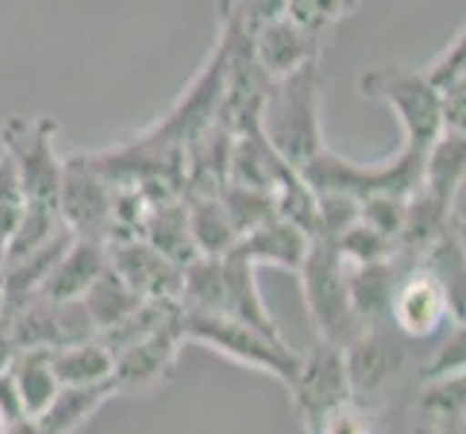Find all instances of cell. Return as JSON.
<instances>
[{
	"label": "cell",
	"mask_w": 466,
	"mask_h": 434,
	"mask_svg": "<svg viewBox=\"0 0 466 434\" xmlns=\"http://www.w3.org/2000/svg\"><path fill=\"white\" fill-rule=\"evenodd\" d=\"M56 139L58 122L50 116H9L0 127V151L12 159L24 195V215L4 249V261L21 258L67 229L58 212L64 156Z\"/></svg>",
	"instance_id": "6da1fadb"
},
{
	"label": "cell",
	"mask_w": 466,
	"mask_h": 434,
	"mask_svg": "<svg viewBox=\"0 0 466 434\" xmlns=\"http://www.w3.org/2000/svg\"><path fill=\"white\" fill-rule=\"evenodd\" d=\"M258 127L281 163L301 171L325 148L321 136V78L319 61L269 85Z\"/></svg>",
	"instance_id": "7a4b0ae2"
},
{
	"label": "cell",
	"mask_w": 466,
	"mask_h": 434,
	"mask_svg": "<svg viewBox=\"0 0 466 434\" xmlns=\"http://www.w3.org/2000/svg\"><path fill=\"white\" fill-rule=\"evenodd\" d=\"M423 151L400 145L394 156L362 166L321 148L299 174L316 195H342L353 203H362L374 195L411 197L423 183Z\"/></svg>",
	"instance_id": "3957f363"
},
{
	"label": "cell",
	"mask_w": 466,
	"mask_h": 434,
	"mask_svg": "<svg viewBox=\"0 0 466 434\" xmlns=\"http://www.w3.org/2000/svg\"><path fill=\"white\" fill-rule=\"evenodd\" d=\"M301 293L321 342L336 348L350 345L365 330L360 316L353 313L348 293V261L336 249V240L313 235L304 261L299 267Z\"/></svg>",
	"instance_id": "277c9868"
},
{
	"label": "cell",
	"mask_w": 466,
	"mask_h": 434,
	"mask_svg": "<svg viewBox=\"0 0 466 434\" xmlns=\"http://www.w3.org/2000/svg\"><path fill=\"white\" fill-rule=\"evenodd\" d=\"M180 330L186 342H203L206 348H212L240 365L258 368V371L279 377L287 389H293L301 357L287 342H272L269 336L249 328L247 321L227 313L180 308Z\"/></svg>",
	"instance_id": "5b68a950"
},
{
	"label": "cell",
	"mask_w": 466,
	"mask_h": 434,
	"mask_svg": "<svg viewBox=\"0 0 466 434\" xmlns=\"http://www.w3.org/2000/svg\"><path fill=\"white\" fill-rule=\"evenodd\" d=\"M360 93L365 99L382 102L403 127V145L414 151H429V145L443 134L441 99L420 70L409 67H374L360 76Z\"/></svg>",
	"instance_id": "8992f818"
},
{
	"label": "cell",
	"mask_w": 466,
	"mask_h": 434,
	"mask_svg": "<svg viewBox=\"0 0 466 434\" xmlns=\"http://www.w3.org/2000/svg\"><path fill=\"white\" fill-rule=\"evenodd\" d=\"M114 195L116 186H110L96 171L87 154L64 156L58 212H61V223L76 237L105 244L110 237V227H114Z\"/></svg>",
	"instance_id": "52a82bcc"
},
{
	"label": "cell",
	"mask_w": 466,
	"mask_h": 434,
	"mask_svg": "<svg viewBox=\"0 0 466 434\" xmlns=\"http://www.w3.org/2000/svg\"><path fill=\"white\" fill-rule=\"evenodd\" d=\"M0 313L6 318V330H9L15 350H24V348L58 350V348L85 342L96 336L82 298L53 301V298L35 296Z\"/></svg>",
	"instance_id": "ba28073f"
},
{
	"label": "cell",
	"mask_w": 466,
	"mask_h": 434,
	"mask_svg": "<svg viewBox=\"0 0 466 434\" xmlns=\"http://www.w3.org/2000/svg\"><path fill=\"white\" fill-rule=\"evenodd\" d=\"M183 342L186 336L180 330V308H177L163 325L114 357V377L110 379L116 385V394H142L157 389L171 374Z\"/></svg>",
	"instance_id": "9c48e42d"
},
{
	"label": "cell",
	"mask_w": 466,
	"mask_h": 434,
	"mask_svg": "<svg viewBox=\"0 0 466 434\" xmlns=\"http://www.w3.org/2000/svg\"><path fill=\"white\" fill-rule=\"evenodd\" d=\"M290 391L308 429H316L336 406L353 399L342 348L319 342L308 357L299 359V371Z\"/></svg>",
	"instance_id": "30bf717a"
},
{
	"label": "cell",
	"mask_w": 466,
	"mask_h": 434,
	"mask_svg": "<svg viewBox=\"0 0 466 434\" xmlns=\"http://www.w3.org/2000/svg\"><path fill=\"white\" fill-rule=\"evenodd\" d=\"M107 267L116 276L139 293L142 298L157 301H177L180 304L183 287V267L166 258L163 252L154 249L146 237H116L107 240Z\"/></svg>",
	"instance_id": "8fae6325"
},
{
	"label": "cell",
	"mask_w": 466,
	"mask_h": 434,
	"mask_svg": "<svg viewBox=\"0 0 466 434\" xmlns=\"http://www.w3.org/2000/svg\"><path fill=\"white\" fill-rule=\"evenodd\" d=\"M345 353V371L350 382V397L371 409L377 397L389 389L391 379L403 371L406 353L391 333H385L380 325H368L357 339L342 348Z\"/></svg>",
	"instance_id": "7c38bea8"
},
{
	"label": "cell",
	"mask_w": 466,
	"mask_h": 434,
	"mask_svg": "<svg viewBox=\"0 0 466 434\" xmlns=\"http://www.w3.org/2000/svg\"><path fill=\"white\" fill-rule=\"evenodd\" d=\"M389 316L394 318V325L400 330L414 336V339L431 336L441 328V321L446 316H452L446 287L441 284L435 272L423 264L403 267L391 293Z\"/></svg>",
	"instance_id": "4fadbf2b"
},
{
	"label": "cell",
	"mask_w": 466,
	"mask_h": 434,
	"mask_svg": "<svg viewBox=\"0 0 466 434\" xmlns=\"http://www.w3.org/2000/svg\"><path fill=\"white\" fill-rule=\"evenodd\" d=\"M249 38H252V56L269 82L319 61L321 35H313V32L299 26L287 15H279V18H272L261 29H255Z\"/></svg>",
	"instance_id": "5bb4252c"
},
{
	"label": "cell",
	"mask_w": 466,
	"mask_h": 434,
	"mask_svg": "<svg viewBox=\"0 0 466 434\" xmlns=\"http://www.w3.org/2000/svg\"><path fill=\"white\" fill-rule=\"evenodd\" d=\"M308 247H310L308 232L281 215H272L261 220L255 229H249L247 235H240L238 244L229 252L240 255V258H247L255 267L276 264V267L299 272L304 255H308Z\"/></svg>",
	"instance_id": "9a60e30c"
},
{
	"label": "cell",
	"mask_w": 466,
	"mask_h": 434,
	"mask_svg": "<svg viewBox=\"0 0 466 434\" xmlns=\"http://www.w3.org/2000/svg\"><path fill=\"white\" fill-rule=\"evenodd\" d=\"M220 264H223V313L247 321L249 328L261 330L272 342H284L276 318L267 310V304L258 293V284H255V264H249L235 252L223 255Z\"/></svg>",
	"instance_id": "2e32d148"
},
{
	"label": "cell",
	"mask_w": 466,
	"mask_h": 434,
	"mask_svg": "<svg viewBox=\"0 0 466 434\" xmlns=\"http://www.w3.org/2000/svg\"><path fill=\"white\" fill-rule=\"evenodd\" d=\"M107 269V249L99 240L73 237L67 252L50 269V276L41 284L44 298L53 301H76L87 293V287Z\"/></svg>",
	"instance_id": "e0dca14e"
},
{
	"label": "cell",
	"mask_w": 466,
	"mask_h": 434,
	"mask_svg": "<svg viewBox=\"0 0 466 434\" xmlns=\"http://www.w3.org/2000/svg\"><path fill=\"white\" fill-rule=\"evenodd\" d=\"M114 394V379L93 385H61L50 406L35 417L38 434H76Z\"/></svg>",
	"instance_id": "ac0fdd59"
},
{
	"label": "cell",
	"mask_w": 466,
	"mask_h": 434,
	"mask_svg": "<svg viewBox=\"0 0 466 434\" xmlns=\"http://www.w3.org/2000/svg\"><path fill=\"white\" fill-rule=\"evenodd\" d=\"M463 374L429 379L414 403L411 434H463Z\"/></svg>",
	"instance_id": "d6986e66"
},
{
	"label": "cell",
	"mask_w": 466,
	"mask_h": 434,
	"mask_svg": "<svg viewBox=\"0 0 466 434\" xmlns=\"http://www.w3.org/2000/svg\"><path fill=\"white\" fill-rule=\"evenodd\" d=\"M400 272H403V264L397 258L377 264H348L350 304L365 328L380 325V318L389 316V304Z\"/></svg>",
	"instance_id": "ffe728a7"
},
{
	"label": "cell",
	"mask_w": 466,
	"mask_h": 434,
	"mask_svg": "<svg viewBox=\"0 0 466 434\" xmlns=\"http://www.w3.org/2000/svg\"><path fill=\"white\" fill-rule=\"evenodd\" d=\"M9 374H12L15 385H18L21 406L29 420H35L61 389L53 368H50V350L46 348L15 350L9 359Z\"/></svg>",
	"instance_id": "44dd1931"
},
{
	"label": "cell",
	"mask_w": 466,
	"mask_h": 434,
	"mask_svg": "<svg viewBox=\"0 0 466 434\" xmlns=\"http://www.w3.org/2000/svg\"><path fill=\"white\" fill-rule=\"evenodd\" d=\"M188 208V229L203 258H223L235 244L238 235L227 217L218 195H188L183 197Z\"/></svg>",
	"instance_id": "7402d4cb"
},
{
	"label": "cell",
	"mask_w": 466,
	"mask_h": 434,
	"mask_svg": "<svg viewBox=\"0 0 466 434\" xmlns=\"http://www.w3.org/2000/svg\"><path fill=\"white\" fill-rule=\"evenodd\" d=\"M50 368L58 385H93L114 377V357L96 339L50 350Z\"/></svg>",
	"instance_id": "603a6c76"
},
{
	"label": "cell",
	"mask_w": 466,
	"mask_h": 434,
	"mask_svg": "<svg viewBox=\"0 0 466 434\" xmlns=\"http://www.w3.org/2000/svg\"><path fill=\"white\" fill-rule=\"evenodd\" d=\"M142 301L146 298L134 293V289L127 287L110 267L87 287V293L82 296V304H85L87 318L96 333L119 325V321L125 316H131Z\"/></svg>",
	"instance_id": "cb8c5ba5"
},
{
	"label": "cell",
	"mask_w": 466,
	"mask_h": 434,
	"mask_svg": "<svg viewBox=\"0 0 466 434\" xmlns=\"http://www.w3.org/2000/svg\"><path fill=\"white\" fill-rule=\"evenodd\" d=\"M336 249H339V255L348 264H377V261H391L397 255L394 240L377 232L374 227H368L360 217L336 237Z\"/></svg>",
	"instance_id": "d4e9b609"
},
{
	"label": "cell",
	"mask_w": 466,
	"mask_h": 434,
	"mask_svg": "<svg viewBox=\"0 0 466 434\" xmlns=\"http://www.w3.org/2000/svg\"><path fill=\"white\" fill-rule=\"evenodd\" d=\"M353 9H360L357 0H284L287 18L313 35H325L336 21H342Z\"/></svg>",
	"instance_id": "484cf974"
},
{
	"label": "cell",
	"mask_w": 466,
	"mask_h": 434,
	"mask_svg": "<svg viewBox=\"0 0 466 434\" xmlns=\"http://www.w3.org/2000/svg\"><path fill=\"white\" fill-rule=\"evenodd\" d=\"M463 53H466L463 50V29H458L455 38L449 41L443 50L420 70L426 82L435 87V93H443L449 87L466 82L463 78Z\"/></svg>",
	"instance_id": "4316f807"
},
{
	"label": "cell",
	"mask_w": 466,
	"mask_h": 434,
	"mask_svg": "<svg viewBox=\"0 0 466 434\" xmlns=\"http://www.w3.org/2000/svg\"><path fill=\"white\" fill-rule=\"evenodd\" d=\"M24 215V195L12 159L0 151V247L6 249L9 237Z\"/></svg>",
	"instance_id": "83f0119b"
},
{
	"label": "cell",
	"mask_w": 466,
	"mask_h": 434,
	"mask_svg": "<svg viewBox=\"0 0 466 434\" xmlns=\"http://www.w3.org/2000/svg\"><path fill=\"white\" fill-rule=\"evenodd\" d=\"M308 434H374L371 429V409H365L357 399L336 406L316 429H308Z\"/></svg>",
	"instance_id": "f1b7e54d"
},
{
	"label": "cell",
	"mask_w": 466,
	"mask_h": 434,
	"mask_svg": "<svg viewBox=\"0 0 466 434\" xmlns=\"http://www.w3.org/2000/svg\"><path fill=\"white\" fill-rule=\"evenodd\" d=\"M223 12L232 15L238 26L244 29L247 35H252L255 29H261L272 18L284 15V0H227Z\"/></svg>",
	"instance_id": "f546056e"
},
{
	"label": "cell",
	"mask_w": 466,
	"mask_h": 434,
	"mask_svg": "<svg viewBox=\"0 0 466 434\" xmlns=\"http://www.w3.org/2000/svg\"><path fill=\"white\" fill-rule=\"evenodd\" d=\"M463 374V325H455V330L446 336V342L438 348V353L431 357V362L423 368V379H441Z\"/></svg>",
	"instance_id": "4dcf8cb0"
},
{
	"label": "cell",
	"mask_w": 466,
	"mask_h": 434,
	"mask_svg": "<svg viewBox=\"0 0 466 434\" xmlns=\"http://www.w3.org/2000/svg\"><path fill=\"white\" fill-rule=\"evenodd\" d=\"M18 420H29V417L24 414L18 385H15V379L9 374V365H6L4 371H0V426H9Z\"/></svg>",
	"instance_id": "1f68e13d"
},
{
	"label": "cell",
	"mask_w": 466,
	"mask_h": 434,
	"mask_svg": "<svg viewBox=\"0 0 466 434\" xmlns=\"http://www.w3.org/2000/svg\"><path fill=\"white\" fill-rule=\"evenodd\" d=\"M0 434H38V426L35 420H18V423L0 426Z\"/></svg>",
	"instance_id": "d6a6232c"
},
{
	"label": "cell",
	"mask_w": 466,
	"mask_h": 434,
	"mask_svg": "<svg viewBox=\"0 0 466 434\" xmlns=\"http://www.w3.org/2000/svg\"><path fill=\"white\" fill-rule=\"evenodd\" d=\"M6 301V276H4V247H0V310H4Z\"/></svg>",
	"instance_id": "836d02e7"
},
{
	"label": "cell",
	"mask_w": 466,
	"mask_h": 434,
	"mask_svg": "<svg viewBox=\"0 0 466 434\" xmlns=\"http://www.w3.org/2000/svg\"><path fill=\"white\" fill-rule=\"evenodd\" d=\"M362 4H365V0H357V6H362Z\"/></svg>",
	"instance_id": "e575fe53"
}]
</instances>
